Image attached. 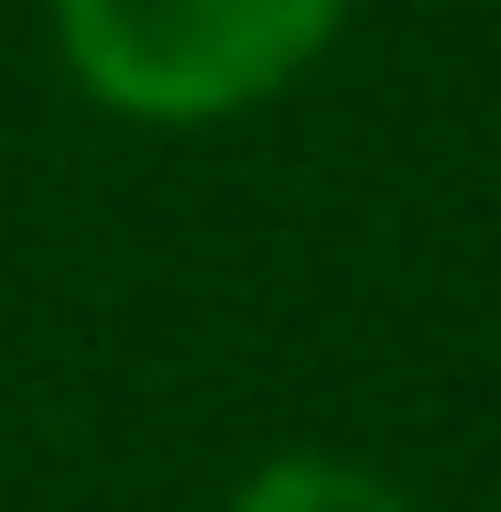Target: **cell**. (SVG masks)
Segmentation results:
<instances>
[{
  "label": "cell",
  "instance_id": "obj_1",
  "mask_svg": "<svg viewBox=\"0 0 501 512\" xmlns=\"http://www.w3.org/2000/svg\"><path fill=\"white\" fill-rule=\"evenodd\" d=\"M338 0H55L77 88L120 120H229L316 66Z\"/></svg>",
  "mask_w": 501,
  "mask_h": 512
},
{
  "label": "cell",
  "instance_id": "obj_2",
  "mask_svg": "<svg viewBox=\"0 0 501 512\" xmlns=\"http://www.w3.org/2000/svg\"><path fill=\"white\" fill-rule=\"evenodd\" d=\"M229 512H414V502L382 469H349V458H273L229 491Z\"/></svg>",
  "mask_w": 501,
  "mask_h": 512
}]
</instances>
